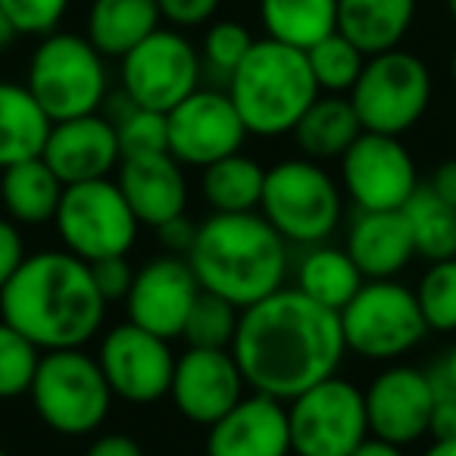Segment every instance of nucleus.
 Here are the masks:
<instances>
[{"mask_svg":"<svg viewBox=\"0 0 456 456\" xmlns=\"http://www.w3.org/2000/svg\"><path fill=\"white\" fill-rule=\"evenodd\" d=\"M232 354L248 387L288 403L338 375L347 344L335 310L285 285L241 310Z\"/></svg>","mask_w":456,"mask_h":456,"instance_id":"obj_1","label":"nucleus"},{"mask_svg":"<svg viewBox=\"0 0 456 456\" xmlns=\"http://www.w3.org/2000/svg\"><path fill=\"white\" fill-rule=\"evenodd\" d=\"M91 266L69 250H35L0 291V319L38 350H69L94 341L107 319Z\"/></svg>","mask_w":456,"mask_h":456,"instance_id":"obj_2","label":"nucleus"},{"mask_svg":"<svg viewBox=\"0 0 456 456\" xmlns=\"http://www.w3.org/2000/svg\"><path fill=\"white\" fill-rule=\"evenodd\" d=\"M291 244L254 213H209L197 225L188 263L203 291L219 294L238 310L285 288Z\"/></svg>","mask_w":456,"mask_h":456,"instance_id":"obj_3","label":"nucleus"},{"mask_svg":"<svg viewBox=\"0 0 456 456\" xmlns=\"http://www.w3.org/2000/svg\"><path fill=\"white\" fill-rule=\"evenodd\" d=\"M225 91L241 113L248 132L256 138L291 134L300 116L319 97L306 51L273 38L254 41L244 63L228 78Z\"/></svg>","mask_w":456,"mask_h":456,"instance_id":"obj_4","label":"nucleus"},{"mask_svg":"<svg viewBox=\"0 0 456 456\" xmlns=\"http://www.w3.org/2000/svg\"><path fill=\"white\" fill-rule=\"evenodd\" d=\"M260 213L294 248L322 244L341 225V182L325 169V163H316V159H279L266 169Z\"/></svg>","mask_w":456,"mask_h":456,"instance_id":"obj_5","label":"nucleus"},{"mask_svg":"<svg viewBox=\"0 0 456 456\" xmlns=\"http://www.w3.org/2000/svg\"><path fill=\"white\" fill-rule=\"evenodd\" d=\"M26 88L51 122L101 113L110 97L107 57L85 35L51 32L28 60Z\"/></svg>","mask_w":456,"mask_h":456,"instance_id":"obj_6","label":"nucleus"},{"mask_svg":"<svg viewBox=\"0 0 456 456\" xmlns=\"http://www.w3.org/2000/svg\"><path fill=\"white\" fill-rule=\"evenodd\" d=\"M28 397L41 422L63 437L94 435L113 406L101 362L85 347L45 350Z\"/></svg>","mask_w":456,"mask_h":456,"instance_id":"obj_7","label":"nucleus"},{"mask_svg":"<svg viewBox=\"0 0 456 456\" xmlns=\"http://www.w3.org/2000/svg\"><path fill=\"white\" fill-rule=\"evenodd\" d=\"M347 354L369 362H394L412 354L428 335L416 291L397 279L362 281L347 306L338 313Z\"/></svg>","mask_w":456,"mask_h":456,"instance_id":"obj_8","label":"nucleus"},{"mask_svg":"<svg viewBox=\"0 0 456 456\" xmlns=\"http://www.w3.org/2000/svg\"><path fill=\"white\" fill-rule=\"evenodd\" d=\"M431 91L435 85L425 60L394 47L366 57V66L347 97L360 116L362 132L400 138L428 113Z\"/></svg>","mask_w":456,"mask_h":456,"instance_id":"obj_9","label":"nucleus"},{"mask_svg":"<svg viewBox=\"0 0 456 456\" xmlns=\"http://www.w3.org/2000/svg\"><path fill=\"white\" fill-rule=\"evenodd\" d=\"M53 225L63 248L85 263L128 256L141 232L138 216L122 197L116 178L66 184Z\"/></svg>","mask_w":456,"mask_h":456,"instance_id":"obj_10","label":"nucleus"},{"mask_svg":"<svg viewBox=\"0 0 456 456\" xmlns=\"http://www.w3.org/2000/svg\"><path fill=\"white\" fill-rule=\"evenodd\" d=\"M291 453L297 456H350L369 431L366 397L354 381L331 375L288 400Z\"/></svg>","mask_w":456,"mask_h":456,"instance_id":"obj_11","label":"nucleus"},{"mask_svg":"<svg viewBox=\"0 0 456 456\" xmlns=\"http://www.w3.org/2000/svg\"><path fill=\"white\" fill-rule=\"evenodd\" d=\"M122 94L134 107L169 113L203 78L200 51L178 28H157L122 57Z\"/></svg>","mask_w":456,"mask_h":456,"instance_id":"obj_12","label":"nucleus"},{"mask_svg":"<svg viewBox=\"0 0 456 456\" xmlns=\"http://www.w3.org/2000/svg\"><path fill=\"white\" fill-rule=\"evenodd\" d=\"M338 182L356 209H403L419 191V169L410 147L394 134L362 132L338 159Z\"/></svg>","mask_w":456,"mask_h":456,"instance_id":"obj_13","label":"nucleus"},{"mask_svg":"<svg viewBox=\"0 0 456 456\" xmlns=\"http://www.w3.org/2000/svg\"><path fill=\"white\" fill-rule=\"evenodd\" d=\"M97 362H101L113 397L126 400V403L144 406L169 397L172 372H175L172 341L128 322V319L122 325H113L101 338Z\"/></svg>","mask_w":456,"mask_h":456,"instance_id":"obj_14","label":"nucleus"},{"mask_svg":"<svg viewBox=\"0 0 456 456\" xmlns=\"http://www.w3.org/2000/svg\"><path fill=\"white\" fill-rule=\"evenodd\" d=\"M169 153L184 169H207L216 159L238 153L248 141V126L228 91L197 88L166 113Z\"/></svg>","mask_w":456,"mask_h":456,"instance_id":"obj_15","label":"nucleus"},{"mask_svg":"<svg viewBox=\"0 0 456 456\" xmlns=\"http://www.w3.org/2000/svg\"><path fill=\"white\" fill-rule=\"evenodd\" d=\"M200 291L203 288L188 256H151L144 266L134 269L132 288L126 294L128 322L141 325L166 341H175L182 338L184 319H188L194 300L200 297Z\"/></svg>","mask_w":456,"mask_h":456,"instance_id":"obj_16","label":"nucleus"},{"mask_svg":"<svg viewBox=\"0 0 456 456\" xmlns=\"http://www.w3.org/2000/svg\"><path fill=\"white\" fill-rule=\"evenodd\" d=\"M362 397H366L369 431L375 437L410 447L428 435L431 410H435L428 369L391 362L369 381Z\"/></svg>","mask_w":456,"mask_h":456,"instance_id":"obj_17","label":"nucleus"},{"mask_svg":"<svg viewBox=\"0 0 456 456\" xmlns=\"http://www.w3.org/2000/svg\"><path fill=\"white\" fill-rule=\"evenodd\" d=\"M244 372L232 350L188 347L175 356L169 397L194 425H213L244 397Z\"/></svg>","mask_w":456,"mask_h":456,"instance_id":"obj_18","label":"nucleus"},{"mask_svg":"<svg viewBox=\"0 0 456 456\" xmlns=\"http://www.w3.org/2000/svg\"><path fill=\"white\" fill-rule=\"evenodd\" d=\"M41 159L63 184H82L110 178L119 169V134L110 116L88 113L76 119L53 122Z\"/></svg>","mask_w":456,"mask_h":456,"instance_id":"obj_19","label":"nucleus"},{"mask_svg":"<svg viewBox=\"0 0 456 456\" xmlns=\"http://www.w3.org/2000/svg\"><path fill=\"white\" fill-rule=\"evenodd\" d=\"M207 456H291L288 403L266 394H244L207 425Z\"/></svg>","mask_w":456,"mask_h":456,"instance_id":"obj_20","label":"nucleus"},{"mask_svg":"<svg viewBox=\"0 0 456 456\" xmlns=\"http://www.w3.org/2000/svg\"><path fill=\"white\" fill-rule=\"evenodd\" d=\"M116 184L141 225L159 228L188 209V178H184V166L172 153L122 157Z\"/></svg>","mask_w":456,"mask_h":456,"instance_id":"obj_21","label":"nucleus"},{"mask_svg":"<svg viewBox=\"0 0 456 456\" xmlns=\"http://www.w3.org/2000/svg\"><path fill=\"white\" fill-rule=\"evenodd\" d=\"M344 250L362 279H397L412 260H416V248H412L410 225L403 219V209H379V213H362L347 225V238H344Z\"/></svg>","mask_w":456,"mask_h":456,"instance_id":"obj_22","label":"nucleus"},{"mask_svg":"<svg viewBox=\"0 0 456 456\" xmlns=\"http://www.w3.org/2000/svg\"><path fill=\"white\" fill-rule=\"evenodd\" d=\"M416 20V0H338V32L366 57L400 47Z\"/></svg>","mask_w":456,"mask_h":456,"instance_id":"obj_23","label":"nucleus"},{"mask_svg":"<svg viewBox=\"0 0 456 456\" xmlns=\"http://www.w3.org/2000/svg\"><path fill=\"white\" fill-rule=\"evenodd\" d=\"M362 134L360 116L347 94H319L310 103L300 122L291 128V138L297 144L300 157L329 163L341 159L344 151Z\"/></svg>","mask_w":456,"mask_h":456,"instance_id":"obj_24","label":"nucleus"},{"mask_svg":"<svg viewBox=\"0 0 456 456\" xmlns=\"http://www.w3.org/2000/svg\"><path fill=\"white\" fill-rule=\"evenodd\" d=\"M66 184L41 157L0 169V207L16 225H47L53 222Z\"/></svg>","mask_w":456,"mask_h":456,"instance_id":"obj_25","label":"nucleus"},{"mask_svg":"<svg viewBox=\"0 0 456 456\" xmlns=\"http://www.w3.org/2000/svg\"><path fill=\"white\" fill-rule=\"evenodd\" d=\"M51 126V116L26 85L0 82V169L41 157Z\"/></svg>","mask_w":456,"mask_h":456,"instance_id":"obj_26","label":"nucleus"},{"mask_svg":"<svg viewBox=\"0 0 456 456\" xmlns=\"http://www.w3.org/2000/svg\"><path fill=\"white\" fill-rule=\"evenodd\" d=\"M163 22L157 0H91L85 38L103 57L122 60Z\"/></svg>","mask_w":456,"mask_h":456,"instance_id":"obj_27","label":"nucleus"},{"mask_svg":"<svg viewBox=\"0 0 456 456\" xmlns=\"http://www.w3.org/2000/svg\"><path fill=\"white\" fill-rule=\"evenodd\" d=\"M294 279H297L294 288L300 294H306L313 304L335 313H341L354 300V294L362 288V281H366L360 269H356V263L350 260L347 250L335 248L329 241L304 248Z\"/></svg>","mask_w":456,"mask_h":456,"instance_id":"obj_28","label":"nucleus"},{"mask_svg":"<svg viewBox=\"0 0 456 456\" xmlns=\"http://www.w3.org/2000/svg\"><path fill=\"white\" fill-rule=\"evenodd\" d=\"M266 169L248 153H232L200 169V194L209 213H254L260 209Z\"/></svg>","mask_w":456,"mask_h":456,"instance_id":"obj_29","label":"nucleus"},{"mask_svg":"<svg viewBox=\"0 0 456 456\" xmlns=\"http://www.w3.org/2000/svg\"><path fill=\"white\" fill-rule=\"evenodd\" d=\"M266 38L310 51L325 35L338 32V0H260Z\"/></svg>","mask_w":456,"mask_h":456,"instance_id":"obj_30","label":"nucleus"},{"mask_svg":"<svg viewBox=\"0 0 456 456\" xmlns=\"http://www.w3.org/2000/svg\"><path fill=\"white\" fill-rule=\"evenodd\" d=\"M403 219L410 225L416 256L428 263L456 256V209L444 203L428 184H419L416 194L406 200Z\"/></svg>","mask_w":456,"mask_h":456,"instance_id":"obj_31","label":"nucleus"},{"mask_svg":"<svg viewBox=\"0 0 456 456\" xmlns=\"http://www.w3.org/2000/svg\"><path fill=\"white\" fill-rule=\"evenodd\" d=\"M306 60H310L319 94H350L362 66H366V53L341 32H331L322 41H316L306 51Z\"/></svg>","mask_w":456,"mask_h":456,"instance_id":"obj_32","label":"nucleus"},{"mask_svg":"<svg viewBox=\"0 0 456 456\" xmlns=\"http://www.w3.org/2000/svg\"><path fill=\"white\" fill-rule=\"evenodd\" d=\"M238 322H241V310L235 304H228L219 294L200 291L194 300L188 319H184L182 338L188 347H216V350H232V341L238 335Z\"/></svg>","mask_w":456,"mask_h":456,"instance_id":"obj_33","label":"nucleus"},{"mask_svg":"<svg viewBox=\"0 0 456 456\" xmlns=\"http://www.w3.org/2000/svg\"><path fill=\"white\" fill-rule=\"evenodd\" d=\"M119 134L122 157H144V153H169V126L166 113L134 107L126 94L116 101V113L110 116Z\"/></svg>","mask_w":456,"mask_h":456,"instance_id":"obj_34","label":"nucleus"},{"mask_svg":"<svg viewBox=\"0 0 456 456\" xmlns=\"http://www.w3.org/2000/svg\"><path fill=\"white\" fill-rule=\"evenodd\" d=\"M419 300V310L425 316L428 331L453 335L456 331V256L428 263L419 285L412 288Z\"/></svg>","mask_w":456,"mask_h":456,"instance_id":"obj_35","label":"nucleus"},{"mask_svg":"<svg viewBox=\"0 0 456 456\" xmlns=\"http://www.w3.org/2000/svg\"><path fill=\"white\" fill-rule=\"evenodd\" d=\"M41 354L26 335L0 319V400L26 397L32 391Z\"/></svg>","mask_w":456,"mask_h":456,"instance_id":"obj_36","label":"nucleus"},{"mask_svg":"<svg viewBox=\"0 0 456 456\" xmlns=\"http://www.w3.org/2000/svg\"><path fill=\"white\" fill-rule=\"evenodd\" d=\"M254 47V35L248 26L235 20H222L213 22L203 35V47H200V60L203 69L216 78V82L228 85V78L235 76V69L244 63V57Z\"/></svg>","mask_w":456,"mask_h":456,"instance_id":"obj_37","label":"nucleus"},{"mask_svg":"<svg viewBox=\"0 0 456 456\" xmlns=\"http://www.w3.org/2000/svg\"><path fill=\"white\" fill-rule=\"evenodd\" d=\"M0 7L20 35L45 38V35L57 32L66 10H69V0H0Z\"/></svg>","mask_w":456,"mask_h":456,"instance_id":"obj_38","label":"nucleus"},{"mask_svg":"<svg viewBox=\"0 0 456 456\" xmlns=\"http://www.w3.org/2000/svg\"><path fill=\"white\" fill-rule=\"evenodd\" d=\"M428 375H431V387H435V410H431L428 435L435 441L456 437V385H450L437 366H431Z\"/></svg>","mask_w":456,"mask_h":456,"instance_id":"obj_39","label":"nucleus"},{"mask_svg":"<svg viewBox=\"0 0 456 456\" xmlns=\"http://www.w3.org/2000/svg\"><path fill=\"white\" fill-rule=\"evenodd\" d=\"M88 266H91V275H94L97 291L103 294L107 304L126 300L128 288H132V279H134V266L128 263V256H107V260L88 263Z\"/></svg>","mask_w":456,"mask_h":456,"instance_id":"obj_40","label":"nucleus"},{"mask_svg":"<svg viewBox=\"0 0 456 456\" xmlns=\"http://www.w3.org/2000/svg\"><path fill=\"white\" fill-rule=\"evenodd\" d=\"M222 0H157L159 16L172 28H197L209 22L219 10Z\"/></svg>","mask_w":456,"mask_h":456,"instance_id":"obj_41","label":"nucleus"},{"mask_svg":"<svg viewBox=\"0 0 456 456\" xmlns=\"http://www.w3.org/2000/svg\"><path fill=\"white\" fill-rule=\"evenodd\" d=\"M26 256L28 250L20 225L13 219H7V216H0V291L7 288V281L16 275V269L22 266Z\"/></svg>","mask_w":456,"mask_h":456,"instance_id":"obj_42","label":"nucleus"},{"mask_svg":"<svg viewBox=\"0 0 456 456\" xmlns=\"http://www.w3.org/2000/svg\"><path fill=\"white\" fill-rule=\"evenodd\" d=\"M159 244H163V254H175V256H188L191 248H194V238H197V225L184 216H175V219L163 222L157 228Z\"/></svg>","mask_w":456,"mask_h":456,"instance_id":"obj_43","label":"nucleus"},{"mask_svg":"<svg viewBox=\"0 0 456 456\" xmlns=\"http://www.w3.org/2000/svg\"><path fill=\"white\" fill-rule=\"evenodd\" d=\"M85 456H144L141 444L134 437L113 431V435H101L91 441V447L85 450Z\"/></svg>","mask_w":456,"mask_h":456,"instance_id":"obj_44","label":"nucleus"},{"mask_svg":"<svg viewBox=\"0 0 456 456\" xmlns=\"http://www.w3.org/2000/svg\"><path fill=\"white\" fill-rule=\"evenodd\" d=\"M425 184H428V188L435 191L444 203H450V207L456 209V159H444V163H437L435 172H431V178Z\"/></svg>","mask_w":456,"mask_h":456,"instance_id":"obj_45","label":"nucleus"},{"mask_svg":"<svg viewBox=\"0 0 456 456\" xmlns=\"http://www.w3.org/2000/svg\"><path fill=\"white\" fill-rule=\"evenodd\" d=\"M350 456H406V447H400V444L385 441V437L369 435L366 441H362L360 447H356Z\"/></svg>","mask_w":456,"mask_h":456,"instance_id":"obj_46","label":"nucleus"},{"mask_svg":"<svg viewBox=\"0 0 456 456\" xmlns=\"http://www.w3.org/2000/svg\"><path fill=\"white\" fill-rule=\"evenodd\" d=\"M16 38H20V32H16V26L10 22V16L4 13V7H0V53L10 51V47L16 45Z\"/></svg>","mask_w":456,"mask_h":456,"instance_id":"obj_47","label":"nucleus"},{"mask_svg":"<svg viewBox=\"0 0 456 456\" xmlns=\"http://www.w3.org/2000/svg\"><path fill=\"white\" fill-rule=\"evenodd\" d=\"M435 366L441 369V375H444V379L450 381V385H456V344H453V347L447 350V354L441 356V360L435 362Z\"/></svg>","mask_w":456,"mask_h":456,"instance_id":"obj_48","label":"nucleus"},{"mask_svg":"<svg viewBox=\"0 0 456 456\" xmlns=\"http://www.w3.org/2000/svg\"><path fill=\"white\" fill-rule=\"evenodd\" d=\"M422 456H456V437H441V441H431V447Z\"/></svg>","mask_w":456,"mask_h":456,"instance_id":"obj_49","label":"nucleus"},{"mask_svg":"<svg viewBox=\"0 0 456 456\" xmlns=\"http://www.w3.org/2000/svg\"><path fill=\"white\" fill-rule=\"evenodd\" d=\"M447 13L453 16V22H456V0H447Z\"/></svg>","mask_w":456,"mask_h":456,"instance_id":"obj_50","label":"nucleus"},{"mask_svg":"<svg viewBox=\"0 0 456 456\" xmlns=\"http://www.w3.org/2000/svg\"><path fill=\"white\" fill-rule=\"evenodd\" d=\"M450 76H453V85H456V51H453V60H450Z\"/></svg>","mask_w":456,"mask_h":456,"instance_id":"obj_51","label":"nucleus"},{"mask_svg":"<svg viewBox=\"0 0 456 456\" xmlns=\"http://www.w3.org/2000/svg\"><path fill=\"white\" fill-rule=\"evenodd\" d=\"M0 456H10V453H7V450H4V447H0Z\"/></svg>","mask_w":456,"mask_h":456,"instance_id":"obj_52","label":"nucleus"}]
</instances>
